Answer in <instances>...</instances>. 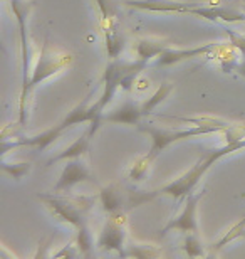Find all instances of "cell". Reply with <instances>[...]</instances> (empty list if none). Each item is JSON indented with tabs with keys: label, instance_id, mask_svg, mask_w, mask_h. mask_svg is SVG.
I'll return each instance as SVG.
<instances>
[{
	"label": "cell",
	"instance_id": "cell-1",
	"mask_svg": "<svg viewBox=\"0 0 245 259\" xmlns=\"http://www.w3.org/2000/svg\"><path fill=\"white\" fill-rule=\"evenodd\" d=\"M245 148V138L243 137H230V140L218 148H212L203 153V157L197 160V163L190 170H186L183 175L175 179L173 182L163 185V187L151 190V192H129L128 194V207H139L146 202L156 199L160 195L171 197L175 200H185L190 194H193V189L202 180V177L215 165L218 160H222L227 155H232L238 150Z\"/></svg>",
	"mask_w": 245,
	"mask_h": 259
},
{
	"label": "cell",
	"instance_id": "cell-2",
	"mask_svg": "<svg viewBox=\"0 0 245 259\" xmlns=\"http://www.w3.org/2000/svg\"><path fill=\"white\" fill-rule=\"evenodd\" d=\"M72 56L64 53L61 49H52L49 44V39H45V42L40 51L37 64L34 66L32 76H30V82L27 90L20 93V101H19V123L25 125L27 123V101L29 96L39 84H42L45 79H49L54 74H59L61 71H64L67 66L71 64Z\"/></svg>",
	"mask_w": 245,
	"mask_h": 259
},
{
	"label": "cell",
	"instance_id": "cell-3",
	"mask_svg": "<svg viewBox=\"0 0 245 259\" xmlns=\"http://www.w3.org/2000/svg\"><path fill=\"white\" fill-rule=\"evenodd\" d=\"M139 130L150 135V138H151L150 152L144 155V158L153 163L155 158L158 157L161 152H165L171 143H178L181 140H190L195 137H202V135H212V133L222 132V130H225V125L212 121V123H200V125H195L185 130H166V128L141 125Z\"/></svg>",
	"mask_w": 245,
	"mask_h": 259
},
{
	"label": "cell",
	"instance_id": "cell-4",
	"mask_svg": "<svg viewBox=\"0 0 245 259\" xmlns=\"http://www.w3.org/2000/svg\"><path fill=\"white\" fill-rule=\"evenodd\" d=\"M39 200L44 202V205L51 210V214L66 224L72 227H81L86 224V212L89 210L92 199H84V197H62L59 194H39Z\"/></svg>",
	"mask_w": 245,
	"mask_h": 259
},
{
	"label": "cell",
	"instance_id": "cell-5",
	"mask_svg": "<svg viewBox=\"0 0 245 259\" xmlns=\"http://www.w3.org/2000/svg\"><path fill=\"white\" fill-rule=\"evenodd\" d=\"M146 66L148 63H144L141 59L131 61V63H128V61H119V59H111V63L104 69L103 93H101V96H99V100L94 103L97 111L101 113V115H104V110H106V106L113 101L116 91L123 86L126 76H129L131 72H141Z\"/></svg>",
	"mask_w": 245,
	"mask_h": 259
},
{
	"label": "cell",
	"instance_id": "cell-6",
	"mask_svg": "<svg viewBox=\"0 0 245 259\" xmlns=\"http://www.w3.org/2000/svg\"><path fill=\"white\" fill-rule=\"evenodd\" d=\"M34 4L29 0H10V9L17 19L19 35H20V58H22V91L27 90L30 76H32V56H30V46L27 37V19ZM20 91V93H22Z\"/></svg>",
	"mask_w": 245,
	"mask_h": 259
},
{
	"label": "cell",
	"instance_id": "cell-7",
	"mask_svg": "<svg viewBox=\"0 0 245 259\" xmlns=\"http://www.w3.org/2000/svg\"><path fill=\"white\" fill-rule=\"evenodd\" d=\"M96 246L103 252H118L119 256H126V219L123 212L119 214H109L104 222Z\"/></svg>",
	"mask_w": 245,
	"mask_h": 259
},
{
	"label": "cell",
	"instance_id": "cell-8",
	"mask_svg": "<svg viewBox=\"0 0 245 259\" xmlns=\"http://www.w3.org/2000/svg\"><path fill=\"white\" fill-rule=\"evenodd\" d=\"M84 182L97 185L96 177L91 174L89 167L82 162V158H71L66 162L64 168H62L59 179H57V182L54 185V189H52V192H56V194L67 192V190H71L74 185L84 184Z\"/></svg>",
	"mask_w": 245,
	"mask_h": 259
},
{
	"label": "cell",
	"instance_id": "cell-9",
	"mask_svg": "<svg viewBox=\"0 0 245 259\" xmlns=\"http://www.w3.org/2000/svg\"><path fill=\"white\" fill-rule=\"evenodd\" d=\"M205 195V192H198V194H190L185 199L183 210L180 212L175 219H171L160 232L166 234L171 231H178L183 234H190V232H198V224H197V209H198V202L202 200V197Z\"/></svg>",
	"mask_w": 245,
	"mask_h": 259
},
{
	"label": "cell",
	"instance_id": "cell-10",
	"mask_svg": "<svg viewBox=\"0 0 245 259\" xmlns=\"http://www.w3.org/2000/svg\"><path fill=\"white\" fill-rule=\"evenodd\" d=\"M186 14L195 15V17L205 19L208 22L215 24H240L245 22V14L233 9L225 7H212V5H197L193 4Z\"/></svg>",
	"mask_w": 245,
	"mask_h": 259
},
{
	"label": "cell",
	"instance_id": "cell-11",
	"mask_svg": "<svg viewBox=\"0 0 245 259\" xmlns=\"http://www.w3.org/2000/svg\"><path fill=\"white\" fill-rule=\"evenodd\" d=\"M123 5L143 12L156 14H186L193 4L180 2V0H121Z\"/></svg>",
	"mask_w": 245,
	"mask_h": 259
},
{
	"label": "cell",
	"instance_id": "cell-12",
	"mask_svg": "<svg viewBox=\"0 0 245 259\" xmlns=\"http://www.w3.org/2000/svg\"><path fill=\"white\" fill-rule=\"evenodd\" d=\"M215 48H217L215 42H207L203 46H197V48H190V49L168 48L165 53H161L158 58H156L155 64L158 67L173 66V64L183 63V61H191V59H197V58H202V56L210 54Z\"/></svg>",
	"mask_w": 245,
	"mask_h": 259
},
{
	"label": "cell",
	"instance_id": "cell-13",
	"mask_svg": "<svg viewBox=\"0 0 245 259\" xmlns=\"http://www.w3.org/2000/svg\"><path fill=\"white\" fill-rule=\"evenodd\" d=\"M144 118L143 108L139 103L134 101H126L116 110H113L108 115H103V121L114 123V125H126V126H138L139 121Z\"/></svg>",
	"mask_w": 245,
	"mask_h": 259
},
{
	"label": "cell",
	"instance_id": "cell-14",
	"mask_svg": "<svg viewBox=\"0 0 245 259\" xmlns=\"http://www.w3.org/2000/svg\"><path fill=\"white\" fill-rule=\"evenodd\" d=\"M99 202L106 214H119L128 204V195H124L118 184H109L108 187H99Z\"/></svg>",
	"mask_w": 245,
	"mask_h": 259
},
{
	"label": "cell",
	"instance_id": "cell-15",
	"mask_svg": "<svg viewBox=\"0 0 245 259\" xmlns=\"http://www.w3.org/2000/svg\"><path fill=\"white\" fill-rule=\"evenodd\" d=\"M94 137L91 132V128H87L84 133L81 135L79 138L76 140L74 143L69 145L64 152H61V153H57L56 157H52L51 160H47V167L49 165H54L57 162H62V160H71V158H82L84 155L87 153V150H89V142H91V138Z\"/></svg>",
	"mask_w": 245,
	"mask_h": 259
},
{
	"label": "cell",
	"instance_id": "cell-16",
	"mask_svg": "<svg viewBox=\"0 0 245 259\" xmlns=\"http://www.w3.org/2000/svg\"><path fill=\"white\" fill-rule=\"evenodd\" d=\"M170 46L165 40L156 39H141L134 46V53H136V59H141L144 63H150L151 59H156L161 53H165Z\"/></svg>",
	"mask_w": 245,
	"mask_h": 259
},
{
	"label": "cell",
	"instance_id": "cell-17",
	"mask_svg": "<svg viewBox=\"0 0 245 259\" xmlns=\"http://www.w3.org/2000/svg\"><path fill=\"white\" fill-rule=\"evenodd\" d=\"M104 42H106L109 59H119L124 51V39L116 30L114 24H104Z\"/></svg>",
	"mask_w": 245,
	"mask_h": 259
},
{
	"label": "cell",
	"instance_id": "cell-18",
	"mask_svg": "<svg viewBox=\"0 0 245 259\" xmlns=\"http://www.w3.org/2000/svg\"><path fill=\"white\" fill-rule=\"evenodd\" d=\"M173 91V86L170 84V82H163L161 86H158L156 88V91L151 95L150 98L144 103H141V108H143V115L144 116H148V115H151L153 113V110L158 105H161L166 98L170 96V93Z\"/></svg>",
	"mask_w": 245,
	"mask_h": 259
},
{
	"label": "cell",
	"instance_id": "cell-19",
	"mask_svg": "<svg viewBox=\"0 0 245 259\" xmlns=\"http://www.w3.org/2000/svg\"><path fill=\"white\" fill-rule=\"evenodd\" d=\"M76 247L81 254L84 256H89L92 247H94V239H92V234L87 227V222L82 224L81 227H77V232H76Z\"/></svg>",
	"mask_w": 245,
	"mask_h": 259
},
{
	"label": "cell",
	"instance_id": "cell-20",
	"mask_svg": "<svg viewBox=\"0 0 245 259\" xmlns=\"http://www.w3.org/2000/svg\"><path fill=\"white\" fill-rule=\"evenodd\" d=\"M181 251H183L188 257L205 256L203 246H202L200 239H198V232H190V234H186L185 241H183V246H181Z\"/></svg>",
	"mask_w": 245,
	"mask_h": 259
},
{
	"label": "cell",
	"instance_id": "cell-21",
	"mask_svg": "<svg viewBox=\"0 0 245 259\" xmlns=\"http://www.w3.org/2000/svg\"><path fill=\"white\" fill-rule=\"evenodd\" d=\"M30 168H32V165L29 162H22V163H7L4 162L2 163V172L7 174L10 179L14 180H22L25 175L30 172Z\"/></svg>",
	"mask_w": 245,
	"mask_h": 259
},
{
	"label": "cell",
	"instance_id": "cell-22",
	"mask_svg": "<svg viewBox=\"0 0 245 259\" xmlns=\"http://www.w3.org/2000/svg\"><path fill=\"white\" fill-rule=\"evenodd\" d=\"M240 236H245V214H243L242 219L238 221L237 224L233 226L232 229L228 231L227 234L223 236L222 239L217 242V244H215V249H222L223 246H227L228 242H232L233 239H237V237H240Z\"/></svg>",
	"mask_w": 245,
	"mask_h": 259
},
{
	"label": "cell",
	"instance_id": "cell-23",
	"mask_svg": "<svg viewBox=\"0 0 245 259\" xmlns=\"http://www.w3.org/2000/svg\"><path fill=\"white\" fill-rule=\"evenodd\" d=\"M150 167H151V162H148L146 158L139 157L136 162L133 163L131 170H129V179L133 180V182H141V180L146 177V174L150 172Z\"/></svg>",
	"mask_w": 245,
	"mask_h": 259
},
{
	"label": "cell",
	"instance_id": "cell-24",
	"mask_svg": "<svg viewBox=\"0 0 245 259\" xmlns=\"http://www.w3.org/2000/svg\"><path fill=\"white\" fill-rule=\"evenodd\" d=\"M126 256H134V257H148V256H156L158 251L153 246H143V244H131L126 246Z\"/></svg>",
	"mask_w": 245,
	"mask_h": 259
},
{
	"label": "cell",
	"instance_id": "cell-25",
	"mask_svg": "<svg viewBox=\"0 0 245 259\" xmlns=\"http://www.w3.org/2000/svg\"><path fill=\"white\" fill-rule=\"evenodd\" d=\"M227 32H228V30H227ZM228 34H230L233 48H237L245 56V35H238V34H233V32H228Z\"/></svg>",
	"mask_w": 245,
	"mask_h": 259
},
{
	"label": "cell",
	"instance_id": "cell-26",
	"mask_svg": "<svg viewBox=\"0 0 245 259\" xmlns=\"http://www.w3.org/2000/svg\"><path fill=\"white\" fill-rule=\"evenodd\" d=\"M71 247H72V246H67V247H64V249H62V251H61L57 256H64V254H67V256H74L76 252H72V251H71Z\"/></svg>",
	"mask_w": 245,
	"mask_h": 259
},
{
	"label": "cell",
	"instance_id": "cell-27",
	"mask_svg": "<svg viewBox=\"0 0 245 259\" xmlns=\"http://www.w3.org/2000/svg\"><path fill=\"white\" fill-rule=\"evenodd\" d=\"M237 71H238V74L245 77V59L242 61L240 64H237Z\"/></svg>",
	"mask_w": 245,
	"mask_h": 259
},
{
	"label": "cell",
	"instance_id": "cell-28",
	"mask_svg": "<svg viewBox=\"0 0 245 259\" xmlns=\"http://www.w3.org/2000/svg\"><path fill=\"white\" fill-rule=\"evenodd\" d=\"M243 2H245V0H243Z\"/></svg>",
	"mask_w": 245,
	"mask_h": 259
}]
</instances>
